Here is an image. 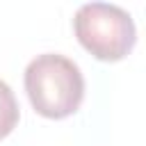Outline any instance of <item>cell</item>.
I'll use <instances>...</instances> for the list:
<instances>
[{
    "label": "cell",
    "instance_id": "cell-2",
    "mask_svg": "<svg viewBox=\"0 0 146 146\" xmlns=\"http://www.w3.org/2000/svg\"><path fill=\"white\" fill-rule=\"evenodd\" d=\"M73 30L84 50L100 62L123 59L137 41L132 16L110 2H87L75 11Z\"/></svg>",
    "mask_w": 146,
    "mask_h": 146
},
{
    "label": "cell",
    "instance_id": "cell-3",
    "mask_svg": "<svg viewBox=\"0 0 146 146\" xmlns=\"http://www.w3.org/2000/svg\"><path fill=\"white\" fill-rule=\"evenodd\" d=\"M18 116H21V112H18V103L14 98V91L5 80H0V139L7 137L16 128Z\"/></svg>",
    "mask_w": 146,
    "mask_h": 146
},
{
    "label": "cell",
    "instance_id": "cell-1",
    "mask_svg": "<svg viewBox=\"0 0 146 146\" xmlns=\"http://www.w3.org/2000/svg\"><path fill=\"white\" fill-rule=\"evenodd\" d=\"M25 91L36 114L66 119L84 100V78L80 66L59 52L36 55L25 68Z\"/></svg>",
    "mask_w": 146,
    "mask_h": 146
}]
</instances>
